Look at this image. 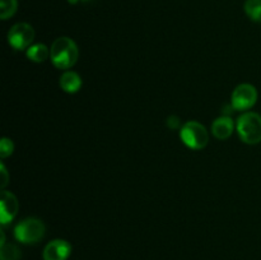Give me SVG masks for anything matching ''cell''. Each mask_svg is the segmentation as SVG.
Wrapping results in <instances>:
<instances>
[{
  "label": "cell",
  "instance_id": "obj_1",
  "mask_svg": "<svg viewBox=\"0 0 261 260\" xmlns=\"http://www.w3.org/2000/svg\"><path fill=\"white\" fill-rule=\"evenodd\" d=\"M79 50L76 43L69 37H59L50 48V59L59 69H69L76 63Z\"/></svg>",
  "mask_w": 261,
  "mask_h": 260
},
{
  "label": "cell",
  "instance_id": "obj_2",
  "mask_svg": "<svg viewBox=\"0 0 261 260\" xmlns=\"http://www.w3.org/2000/svg\"><path fill=\"white\" fill-rule=\"evenodd\" d=\"M237 133L246 144L261 142V116L256 112H246L237 121Z\"/></svg>",
  "mask_w": 261,
  "mask_h": 260
},
{
  "label": "cell",
  "instance_id": "obj_3",
  "mask_svg": "<svg viewBox=\"0 0 261 260\" xmlns=\"http://www.w3.org/2000/svg\"><path fill=\"white\" fill-rule=\"evenodd\" d=\"M46 227L41 219L25 218L20 221L14 228V236L22 244H36L45 236Z\"/></svg>",
  "mask_w": 261,
  "mask_h": 260
},
{
  "label": "cell",
  "instance_id": "obj_4",
  "mask_svg": "<svg viewBox=\"0 0 261 260\" xmlns=\"http://www.w3.org/2000/svg\"><path fill=\"white\" fill-rule=\"evenodd\" d=\"M180 138L186 147L191 149H203L206 147L209 134L205 126L198 121H188L180 130Z\"/></svg>",
  "mask_w": 261,
  "mask_h": 260
},
{
  "label": "cell",
  "instance_id": "obj_5",
  "mask_svg": "<svg viewBox=\"0 0 261 260\" xmlns=\"http://www.w3.org/2000/svg\"><path fill=\"white\" fill-rule=\"evenodd\" d=\"M35 38V30L28 23H17L8 32V42L14 50H25Z\"/></svg>",
  "mask_w": 261,
  "mask_h": 260
},
{
  "label": "cell",
  "instance_id": "obj_6",
  "mask_svg": "<svg viewBox=\"0 0 261 260\" xmlns=\"http://www.w3.org/2000/svg\"><path fill=\"white\" fill-rule=\"evenodd\" d=\"M257 101V91L252 84L244 83L240 84L232 92L231 102L232 107L239 111H245L249 110L256 103Z\"/></svg>",
  "mask_w": 261,
  "mask_h": 260
},
{
  "label": "cell",
  "instance_id": "obj_7",
  "mask_svg": "<svg viewBox=\"0 0 261 260\" xmlns=\"http://www.w3.org/2000/svg\"><path fill=\"white\" fill-rule=\"evenodd\" d=\"M18 208H19V204H18L14 194L3 190L2 195H0V221L2 223L7 224L12 222L13 218L17 216Z\"/></svg>",
  "mask_w": 261,
  "mask_h": 260
},
{
  "label": "cell",
  "instance_id": "obj_8",
  "mask_svg": "<svg viewBox=\"0 0 261 260\" xmlns=\"http://www.w3.org/2000/svg\"><path fill=\"white\" fill-rule=\"evenodd\" d=\"M71 252V246L65 240H53L43 249V260H66Z\"/></svg>",
  "mask_w": 261,
  "mask_h": 260
},
{
  "label": "cell",
  "instance_id": "obj_9",
  "mask_svg": "<svg viewBox=\"0 0 261 260\" xmlns=\"http://www.w3.org/2000/svg\"><path fill=\"white\" fill-rule=\"evenodd\" d=\"M212 133L219 140H226L233 133V121L229 116H221L212 125Z\"/></svg>",
  "mask_w": 261,
  "mask_h": 260
},
{
  "label": "cell",
  "instance_id": "obj_10",
  "mask_svg": "<svg viewBox=\"0 0 261 260\" xmlns=\"http://www.w3.org/2000/svg\"><path fill=\"white\" fill-rule=\"evenodd\" d=\"M60 87L66 93H75L82 87V78L75 71H65L60 76Z\"/></svg>",
  "mask_w": 261,
  "mask_h": 260
},
{
  "label": "cell",
  "instance_id": "obj_11",
  "mask_svg": "<svg viewBox=\"0 0 261 260\" xmlns=\"http://www.w3.org/2000/svg\"><path fill=\"white\" fill-rule=\"evenodd\" d=\"M50 56V50L43 43H36L27 48V58L35 63H42Z\"/></svg>",
  "mask_w": 261,
  "mask_h": 260
},
{
  "label": "cell",
  "instance_id": "obj_12",
  "mask_svg": "<svg viewBox=\"0 0 261 260\" xmlns=\"http://www.w3.org/2000/svg\"><path fill=\"white\" fill-rule=\"evenodd\" d=\"M245 12L249 15L250 19L260 20L261 19V0H246L245 2Z\"/></svg>",
  "mask_w": 261,
  "mask_h": 260
},
{
  "label": "cell",
  "instance_id": "obj_13",
  "mask_svg": "<svg viewBox=\"0 0 261 260\" xmlns=\"http://www.w3.org/2000/svg\"><path fill=\"white\" fill-rule=\"evenodd\" d=\"M20 250L13 244H3L0 249V260H19Z\"/></svg>",
  "mask_w": 261,
  "mask_h": 260
},
{
  "label": "cell",
  "instance_id": "obj_14",
  "mask_svg": "<svg viewBox=\"0 0 261 260\" xmlns=\"http://www.w3.org/2000/svg\"><path fill=\"white\" fill-rule=\"evenodd\" d=\"M17 0H0V17L8 19L17 12Z\"/></svg>",
  "mask_w": 261,
  "mask_h": 260
},
{
  "label": "cell",
  "instance_id": "obj_15",
  "mask_svg": "<svg viewBox=\"0 0 261 260\" xmlns=\"http://www.w3.org/2000/svg\"><path fill=\"white\" fill-rule=\"evenodd\" d=\"M13 149H14V145H13L12 140L8 139V138H3L2 143H0V155H2V158L12 154Z\"/></svg>",
  "mask_w": 261,
  "mask_h": 260
},
{
  "label": "cell",
  "instance_id": "obj_16",
  "mask_svg": "<svg viewBox=\"0 0 261 260\" xmlns=\"http://www.w3.org/2000/svg\"><path fill=\"white\" fill-rule=\"evenodd\" d=\"M0 175H2V180H0V186L5 188L8 185V171L5 170L4 165L0 166Z\"/></svg>",
  "mask_w": 261,
  "mask_h": 260
},
{
  "label": "cell",
  "instance_id": "obj_17",
  "mask_svg": "<svg viewBox=\"0 0 261 260\" xmlns=\"http://www.w3.org/2000/svg\"><path fill=\"white\" fill-rule=\"evenodd\" d=\"M167 125L171 127V129H177L178 125H180V120H178V117L176 116H171L168 117Z\"/></svg>",
  "mask_w": 261,
  "mask_h": 260
}]
</instances>
